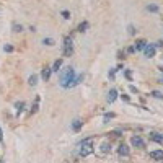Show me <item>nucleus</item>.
Here are the masks:
<instances>
[{
    "label": "nucleus",
    "mask_w": 163,
    "mask_h": 163,
    "mask_svg": "<svg viewBox=\"0 0 163 163\" xmlns=\"http://www.w3.org/2000/svg\"><path fill=\"white\" fill-rule=\"evenodd\" d=\"M75 70L72 67H65L61 73V85L64 88H72L73 83H75Z\"/></svg>",
    "instance_id": "obj_1"
},
{
    "label": "nucleus",
    "mask_w": 163,
    "mask_h": 163,
    "mask_svg": "<svg viewBox=\"0 0 163 163\" xmlns=\"http://www.w3.org/2000/svg\"><path fill=\"white\" fill-rule=\"evenodd\" d=\"M78 150H80L82 157H88L91 152H93V145H91V139H85L78 143Z\"/></svg>",
    "instance_id": "obj_2"
},
{
    "label": "nucleus",
    "mask_w": 163,
    "mask_h": 163,
    "mask_svg": "<svg viewBox=\"0 0 163 163\" xmlns=\"http://www.w3.org/2000/svg\"><path fill=\"white\" fill-rule=\"evenodd\" d=\"M73 52V41L70 36H65L64 38V56L65 57H70Z\"/></svg>",
    "instance_id": "obj_3"
},
{
    "label": "nucleus",
    "mask_w": 163,
    "mask_h": 163,
    "mask_svg": "<svg viewBox=\"0 0 163 163\" xmlns=\"http://www.w3.org/2000/svg\"><path fill=\"white\" fill-rule=\"evenodd\" d=\"M130 143L134 147H139V148H142V147H145V142H143L140 137H137V135H134V137L130 139Z\"/></svg>",
    "instance_id": "obj_4"
},
{
    "label": "nucleus",
    "mask_w": 163,
    "mask_h": 163,
    "mask_svg": "<svg viewBox=\"0 0 163 163\" xmlns=\"http://www.w3.org/2000/svg\"><path fill=\"white\" fill-rule=\"evenodd\" d=\"M51 73H52V69H51V67H44L42 72H41V78L44 82H47L49 78H51Z\"/></svg>",
    "instance_id": "obj_5"
},
{
    "label": "nucleus",
    "mask_w": 163,
    "mask_h": 163,
    "mask_svg": "<svg viewBox=\"0 0 163 163\" xmlns=\"http://www.w3.org/2000/svg\"><path fill=\"white\" fill-rule=\"evenodd\" d=\"M118 153L121 155V157H127V155L130 153V150H129V147H127L126 143H121L119 148H118Z\"/></svg>",
    "instance_id": "obj_6"
},
{
    "label": "nucleus",
    "mask_w": 163,
    "mask_h": 163,
    "mask_svg": "<svg viewBox=\"0 0 163 163\" xmlns=\"http://www.w3.org/2000/svg\"><path fill=\"white\" fill-rule=\"evenodd\" d=\"M155 49H157V46H153V44H150V46H147L145 49H143V52H145V57H153L155 56Z\"/></svg>",
    "instance_id": "obj_7"
},
{
    "label": "nucleus",
    "mask_w": 163,
    "mask_h": 163,
    "mask_svg": "<svg viewBox=\"0 0 163 163\" xmlns=\"http://www.w3.org/2000/svg\"><path fill=\"white\" fill-rule=\"evenodd\" d=\"M82 126H83V121H80V119L72 121V130H75V132H78V130L82 129Z\"/></svg>",
    "instance_id": "obj_8"
},
{
    "label": "nucleus",
    "mask_w": 163,
    "mask_h": 163,
    "mask_svg": "<svg viewBox=\"0 0 163 163\" xmlns=\"http://www.w3.org/2000/svg\"><path fill=\"white\" fill-rule=\"evenodd\" d=\"M116 98H118V90L113 88L109 93H108V101H109V103H114V101H116Z\"/></svg>",
    "instance_id": "obj_9"
},
{
    "label": "nucleus",
    "mask_w": 163,
    "mask_h": 163,
    "mask_svg": "<svg viewBox=\"0 0 163 163\" xmlns=\"http://www.w3.org/2000/svg\"><path fill=\"white\" fill-rule=\"evenodd\" d=\"M150 157L153 160H163V150H153V152H150Z\"/></svg>",
    "instance_id": "obj_10"
},
{
    "label": "nucleus",
    "mask_w": 163,
    "mask_h": 163,
    "mask_svg": "<svg viewBox=\"0 0 163 163\" xmlns=\"http://www.w3.org/2000/svg\"><path fill=\"white\" fill-rule=\"evenodd\" d=\"M150 139H152V140H155V142H158V143H163V135L157 134V132H152Z\"/></svg>",
    "instance_id": "obj_11"
},
{
    "label": "nucleus",
    "mask_w": 163,
    "mask_h": 163,
    "mask_svg": "<svg viewBox=\"0 0 163 163\" xmlns=\"http://www.w3.org/2000/svg\"><path fill=\"white\" fill-rule=\"evenodd\" d=\"M61 67H62V59H57L51 69H52V72H59V69H61Z\"/></svg>",
    "instance_id": "obj_12"
},
{
    "label": "nucleus",
    "mask_w": 163,
    "mask_h": 163,
    "mask_svg": "<svg viewBox=\"0 0 163 163\" xmlns=\"http://www.w3.org/2000/svg\"><path fill=\"white\" fill-rule=\"evenodd\" d=\"M147 47V41H139V42H135V49H137V51H143V49Z\"/></svg>",
    "instance_id": "obj_13"
},
{
    "label": "nucleus",
    "mask_w": 163,
    "mask_h": 163,
    "mask_svg": "<svg viewBox=\"0 0 163 163\" xmlns=\"http://www.w3.org/2000/svg\"><path fill=\"white\" fill-rule=\"evenodd\" d=\"M86 28H88V21H82V23L78 24V31H80V33L86 31Z\"/></svg>",
    "instance_id": "obj_14"
},
{
    "label": "nucleus",
    "mask_w": 163,
    "mask_h": 163,
    "mask_svg": "<svg viewBox=\"0 0 163 163\" xmlns=\"http://www.w3.org/2000/svg\"><path fill=\"white\" fill-rule=\"evenodd\" d=\"M28 83H29L31 86L36 85V83H38V75H31V77L28 78Z\"/></svg>",
    "instance_id": "obj_15"
},
{
    "label": "nucleus",
    "mask_w": 163,
    "mask_h": 163,
    "mask_svg": "<svg viewBox=\"0 0 163 163\" xmlns=\"http://www.w3.org/2000/svg\"><path fill=\"white\" fill-rule=\"evenodd\" d=\"M13 31H15V33L23 31V26H21V24H18V23H13Z\"/></svg>",
    "instance_id": "obj_16"
},
{
    "label": "nucleus",
    "mask_w": 163,
    "mask_h": 163,
    "mask_svg": "<svg viewBox=\"0 0 163 163\" xmlns=\"http://www.w3.org/2000/svg\"><path fill=\"white\" fill-rule=\"evenodd\" d=\"M42 42H44V44H47V46H54V39H52V38H44V39H42Z\"/></svg>",
    "instance_id": "obj_17"
},
{
    "label": "nucleus",
    "mask_w": 163,
    "mask_h": 163,
    "mask_svg": "<svg viewBox=\"0 0 163 163\" xmlns=\"http://www.w3.org/2000/svg\"><path fill=\"white\" fill-rule=\"evenodd\" d=\"M113 118H114V114H113V113H106V114H104V118H103V119H104L103 122H109V119H113Z\"/></svg>",
    "instance_id": "obj_18"
},
{
    "label": "nucleus",
    "mask_w": 163,
    "mask_h": 163,
    "mask_svg": "<svg viewBox=\"0 0 163 163\" xmlns=\"http://www.w3.org/2000/svg\"><path fill=\"white\" fill-rule=\"evenodd\" d=\"M38 106H39V98H36V103L33 104V108H31V113H36V111H38Z\"/></svg>",
    "instance_id": "obj_19"
},
{
    "label": "nucleus",
    "mask_w": 163,
    "mask_h": 163,
    "mask_svg": "<svg viewBox=\"0 0 163 163\" xmlns=\"http://www.w3.org/2000/svg\"><path fill=\"white\" fill-rule=\"evenodd\" d=\"M147 10H148V12H158V7H157V5H148Z\"/></svg>",
    "instance_id": "obj_20"
},
{
    "label": "nucleus",
    "mask_w": 163,
    "mask_h": 163,
    "mask_svg": "<svg viewBox=\"0 0 163 163\" xmlns=\"http://www.w3.org/2000/svg\"><path fill=\"white\" fill-rule=\"evenodd\" d=\"M83 77H85V75H83V73H82V75H78V77L75 78V83H73V86H75V85H78V83H80V82L83 80Z\"/></svg>",
    "instance_id": "obj_21"
},
{
    "label": "nucleus",
    "mask_w": 163,
    "mask_h": 163,
    "mask_svg": "<svg viewBox=\"0 0 163 163\" xmlns=\"http://www.w3.org/2000/svg\"><path fill=\"white\" fill-rule=\"evenodd\" d=\"M23 106H24V103H23V101L16 103V109H18V111H23Z\"/></svg>",
    "instance_id": "obj_22"
},
{
    "label": "nucleus",
    "mask_w": 163,
    "mask_h": 163,
    "mask_svg": "<svg viewBox=\"0 0 163 163\" xmlns=\"http://www.w3.org/2000/svg\"><path fill=\"white\" fill-rule=\"evenodd\" d=\"M62 16H64L65 20H69V18H70V13L67 12V10H64V12H62Z\"/></svg>",
    "instance_id": "obj_23"
},
{
    "label": "nucleus",
    "mask_w": 163,
    "mask_h": 163,
    "mask_svg": "<svg viewBox=\"0 0 163 163\" xmlns=\"http://www.w3.org/2000/svg\"><path fill=\"white\" fill-rule=\"evenodd\" d=\"M152 95H153L155 98H163V95L160 93V91H152Z\"/></svg>",
    "instance_id": "obj_24"
},
{
    "label": "nucleus",
    "mask_w": 163,
    "mask_h": 163,
    "mask_svg": "<svg viewBox=\"0 0 163 163\" xmlns=\"http://www.w3.org/2000/svg\"><path fill=\"white\" fill-rule=\"evenodd\" d=\"M3 51H7V52H12V51H13V47H12V46H5V47H3Z\"/></svg>",
    "instance_id": "obj_25"
},
{
    "label": "nucleus",
    "mask_w": 163,
    "mask_h": 163,
    "mask_svg": "<svg viewBox=\"0 0 163 163\" xmlns=\"http://www.w3.org/2000/svg\"><path fill=\"white\" fill-rule=\"evenodd\" d=\"M103 152H109V145H108V143H104V145H103Z\"/></svg>",
    "instance_id": "obj_26"
},
{
    "label": "nucleus",
    "mask_w": 163,
    "mask_h": 163,
    "mask_svg": "<svg viewBox=\"0 0 163 163\" xmlns=\"http://www.w3.org/2000/svg\"><path fill=\"white\" fill-rule=\"evenodd\" d=\"M129 33H130V34H134V33H135V29H134V26H132V24L129 26Z\"/></svg>",
    "instance_id": "obj_27"
},
{
    "label": "nucleus",
    "mask_w": 163,
    "mask_h": 163,
    "mask_svg": "<svg viewBox=\"0 0 163 163\" xmlns=\"http://www.w3.org/2000/svg\"><path fill=\"white\" fill-rule=\"evenodd\" d=\"M3 140V132H2V127H0V142Z\"/></svg>",
    "instance_id": "obj_28"
},
{
    "label": "nucleus",
    "mask_w": 163,
    "mask_h": 163,
    "mask_svg": "<svg viewBox=\"0 0 163 163\" xmlns=\"http://www.w3.org/2000/svg\"><path fill=\"white\" fill-rule=\"evenodd\" d=\"M0 163H5V162H3V160H0Z\"/></svg>",
    "instance_id": "obj_29"
}]
</instances>
